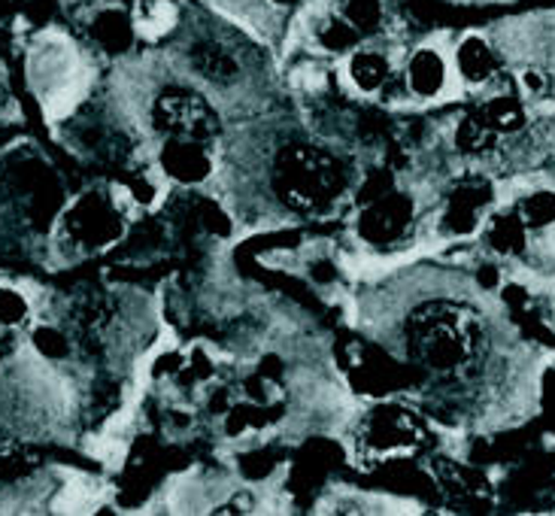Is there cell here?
Here are the masks:
<instances>
[{"label": "cell", "instance_id": "cell-1", "mask_svg": "<svg viewBox=\"0 0 555 516\" xmlns=\"http://www.w3.org/2000/svg\"><path fill=\"white\" fill-rule=\"evenodd\" d=\"M482 319L465 304H422L406 322V352L431 374H462L480 359Z\"/></svg>", "mask_w": 555, "mask_h": 516}, {"label": "cell", "instance_id": "cell-2", "mask_svg": "<svg viewBox=\"0 0 555 516\" xmlns=\"http://www.w3.org/2000/svg\"><path fill=\"white\" fill-rule=\"evenodd\" d=\"M273 192L292 210L322 212L346 192V173L331 152L313 143H288L273 158Z\"/></svg>", "mask_w": 555, "mask_h": 516}, {"label": "cell", "instance_id": "cell-3", "mask_svg": "<svg viewBox=\"0 0 555 516\" xmlns=\"http://www.w3.org/2000/svg\"><path fill=\"white\" fill-rule=\"evenodd\" d=\"M425 440H428V425L422 423L420 413L395 401L374 404L359 425L361 453L371 455L374 462L413 455Z\"/></svg>", "mask_w": 555, "mask_h": 516}, {"label": "cell", "instance_id": "cell-4", "mask_svg": "<svg viewBox=\"0 0 555 516\" xmlns=\"http://www.w3.org/2000/svg\"><path fill=\"white\" fill-rule=\"evenodd\" d=\"M152 125L162 137H192L212 143L219 137V113L192 86H167L152 101Z\"/></svg>", "mask_w": 555, "mask_h": 516}, {"label": "cell", "instance_id": "cell-5", "mask_svg": "<svg viewBox=\"0 0 555 516\" xmlns=\"http://www.w3.org/2000/svg\"><path fill=\"white\" fill-rule=\"evenodd\" d=\"M61 234L79 253L106 249L109 243H116L121 237V210L101 192H86L64 212Z\"/></svg>", "mask_w": 555, "mask_h": 516}, {"label": "cell", "instance_id": "cell-6", "mask_svg": "<svg viewBox=\"0 0 555 516\" xmlns=\"http://www.w3.org/2000/svg\"><path fill=\"white\" fill-rule=\"evenodd\" d=\"M416 219V204L413 197L401 189H389L376 195L371 204H364L356 219V231L364 243L371 246H389L398 237H404Z\"/></svg>", "mask_w": 555, "mask_h": 516}, {"label": "cell", "instance_id": "cell-7", "mask_svg": "<svg viewBox=\"0 0 555 516\" xmlns=\"http://www.w3.org/2000/svg\"><path fill=\"white\" fill-rule=\"evenodd\" d=\"M450 52L437 43H422L410 52L404 64V86L416 101H437L452 86Z\"/></svg>", "mask_w": 555, "mask_h": 516}, {"label": "cell", "instance_id": "cell-8", "mask_svg": "<svg viewBox=\"0 0 555 516\" xmlns=\"http://www.w3.org/2000/svg\"><path fill=\"white\" fill-rule=\"evenodd\" d=\"M495 192L486 180H462L447 197V207L440 216V228L447 234H474L480 231L486 216L492 212Z\"/></svg>", "mask_w": 555, "mask_h": 516}, {"label": "cell", "instance_id": "cell-9", "mask_svg": "<svg viewBox=\"0 0 555 516\" xmlns=\"http://www.w3.org/2000/svg\"><path fill=\"white\" fill-rule=\"evenodd\" d=\"M452 76L467 89H489L501 74V55L486 34H465L450 52Z\"/></svg>", "mask_w": 555, "mask_h": 516}, {"label": "cell", "instance_id": "cell-10", "mask_svg": "<svg viewBox=\"0 0 555 516\" xmlns=\"http://www.w3.org/2000/svg\"><path fill=\"white\" fill-rule=\"evenodd\" d=\"M212 143L192 140V137H165L158 165L165 170L167 180L180 185H201L210 180L212 173Z\"/></svg>", "mask_w": 555, "mask_h": 516}, {"label": "cell", "instance_id": "cell-11", "mask_svg": "<svg viewBox=\"0 0 555 516\" xmlns=\"http://www.w3.org/2000/svg\"><path fill=\"white\" fill-rule=\"evenodd\" d=\"M185 61H189V67L201 79L216 82V86L234 82L241 76V61H237V55L222 40H212V37H197V40H192Z\"/></svg>", "mask_w": 555, "mask_h": 516}, {"label": "cell", "instance_id": "cell-12", "mask_svg": "<svg viewBox=\"0 0 555 516\" xmlns=\"http://www.w3.org/2000/svg\"><path fill=\"white\" fill-rule=\"evenodd\" d=\"M489 89L492 91H489L480 101V106H477V113L482 116V121H486L498 137L519 134L528 125V109L526 101H522V94H519V91L495 89V86H489Z\"/></svg>", "mask_w": 555, "mask_h": 516}, {"label": "cell", "instance_id": "cell-13", "mask_svg": "<svg viewBox=\"0 0 555 516\" xmlns=\"http://www.w3.org/2000/svg\"><path fill=\"white\" fill-rule=\"evenodd\" d=\"M346 79H349V86L356 91H361V94H376V91H383L391 79L389 55L379 52V49H371V46L352 49L349 59H346Z\"/></svg>", "mask_w": 555, "mask_h": 516}, {"label": "cell", "instance_id": "cell-14", "mask_svg": "<svg viewBox=\"0 0 555 516\" xmlns=\"http://www.w3.org/2000/svg\"><path fill=\"white\" fill-rule=\"evenodd\" d=\"M482 234L486 243L495 256L516 258L526 253L528 246V228L522 225V219L511 210H492L482 222Z\"/></svg>", "mask_w": 555, "mask_h": 516}, {"label": "cell", "instance_id": "cell-15", "mask_svg": "<svg viewBox=\"0 0 555 516\" xmlns=\"http://www.w3.org/2000/svg\"><path fill=\"white\" fill-rule=\"evenodd\" d=\"M37 465H40L37 453H30L15 435L0 428V489H10V486L28 480Z\"/></svg>", "mask_w": 555, "mask_h": 516}, {"label": "cell", "instance_id": "cell-16", "mask_svg": "<svg viewBox=\"0 0 555 516\" xmlns=\"http://www.w3.org/2000/svg\"><path fill=\"white\" fill-rule=\"evenodd\" d=\"M513 212L522 219V225L531 231H550L555 228V189L553 185H534L513 204Z\"/></svg>", "mask_w": 555, "mask_h": 516}, {"label": "cell", "instance_id": "cell-17", "mask_svg": "<svg viewBox=\"0 0 555 516\" xmlns=\"http://www.w3.org/2000/svg\"><path fill=\"white\" fill-rule=\"evenodd\" d=\"M498 140H501V137L482 121V116L477 109L462 116V119L455 121V128H452V143H455V150L462 152V155H474V158L489 155V152L498 146Z\"/></svg>", "mask_w": 555, "mask_h": 516}, {"label": "cell", "instance_id": "cell-18", "mask_svg": "<svg viewBox=\"0 0 555 516\" xmlns=\"http://www.w3.org/2000/svg\"><path fill=\"white\" fill-rule=\"evenodd\" d=\"M30 322V301L28 295L18 286L0 283V344L7 340V334H15Z\"/></svg>", "mask_w": 555, "mask_h": 516}, {"label": "cell", "instance_id": "cell-19", "mask_svg": "<svg viewBox=\"0 0 555 516\" xmlns=\"http://www.w3.org/2000/svg\"><path fill=\"white\" fill-rule=\"evenodd\" d=\"M340 15L352 25L359 37H371L386 18V0H344Z\"/></svg>", "mask_w": 555, "mask_h": 516}, {"label": "cell", "instance_id": "cell-20", "mask_svg": "<svg viewBox=\"0 0 555 516\" xmlns=\"http://www.w3.org/2000/svg\"><path fill=\"white\" fill-rule=\"evenodd\" d=\"M91 34L106 46V49H125V46L131 43V37H134V22L128 18V15H121L119 10H106L94 18V25H91Z\"/></svg>", "mask_w": 555, "mask_h": 516}, {"label": "cell", "instance_id": "cell-21", "mask_svg": "<svg viewBox=\"0 0 555 516\" xmlns=\"http://www.w3.org/2000/svg\"><path fill=\"white\" fill-rule=\"evenodd\" d=\"M131 22H134V30L140 34H146V37H162L170 30V25L177 22L173 18V7L167 3V0H143L140 7H137V13L131 15Z\"/></svg>", "mask_w": 555, "mask_h": 516}, {"label": "cell", "instance_id": "cell-22", "mask_svg": "<svg viewBox=\"0 0 555 516\" xmlns=\"http://www.w3.org/2000/svg\"><path fill=\"white\" fill-rule=\"evenodd\" d=\"M30 344L34 349L46 356V359H67V352H70V340H67V334L55 328V325H37L34 334H30Z\"/></svg>", "mask_w": 555, "mask_h": 516}, {"label": "cell", "instance_id": "cell-23", "mask_svg": "<svg viewBox=\"0 0 555 516\" xmlns=\"http://www.w3.org/2000/svg\"><path fill=\"white\" fill-rule=\"evenodd\" d=\"M519 91L526 94V98H543L546 91H550V79L543 74L541 67H526L522 74H519Z\"/></svg>", "mask_w": 555, "mask_h": 516}]
</instances>
